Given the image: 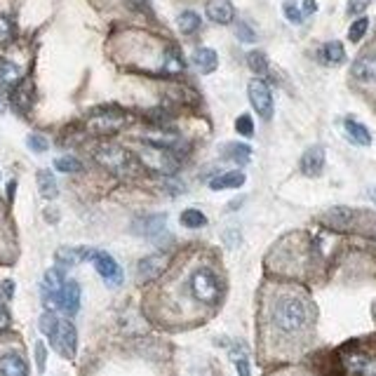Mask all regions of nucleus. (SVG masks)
<instances>
[{"label": "nucleus", "mask_w": 376, "mask_h": 376, "mask_svg": "<svg viewBox=\"0 0 376 376\" xmlns=\"http://www.w3.org/2000/svg\"><path fill=\"white\" fill-rule=\"evenodd\" d=\"M309 322V309L299 296H282L273 306V324L282 334H296Z\"/></svg>", "instance_id": "obj_1"}, {"label": "nucleus", "mask_w": 376, "mask_h": 376, "mask_svg": "<svg viewBox=\"0 0 376 376\" xmlns=\"http://www.w3.org/2000/svg\"><path fill=\"white\" fill-rule=\"evenodd\" d=\"M188 287H191L193 299L200 301V304H207V306L216 304V301L221 299V294H224V282H221V278L216 275L212 269H207V266H200V269H196L191 273Z\"/></svg>", "instance_id": "obj_2"}, {"label": "nucleus", "mask_w": 376, "mask_h": 376, "mask_svg": "<svg viewBox=\"0 0 376 376\" xmlns=\"http://www.w3.org/2000/svg\"><path fill=\"white\" fill-rule=\"evenodd\" d=\"M94 160L113 174H127L134 169V158L127 148L118 144H101L94 151Z\"/></svg>", "instance_id": "obj_3"}, {"label": "nucleus", "mask_w": 376, "mask_h": 376, "mask_svg": "<svg viewBox=\"0 0 376 376\" xmlns=\"http://www.w3.org/2000/svg\"><path fill=\"white\" fill-rule=\"evenodd\" d=\"M48 339H50V346H52L61 357H66V360H73V357H76L78 332H76V327H73V322L56 320L52 332L48 334Z\"/></svg>", "instance_id": "obj_4"}, {"label": "nucleus", "mask_w": 376, "mask_h": 376, "mask_svg": "<svg viewBox=\"0 0 376 376\" xmlns=\"http://www.w3.org/2000/svg\"><path fill=\"white\" fill-rule=\"evenodd\" d=\"M139 160L144 163L148 169L160 174H174L176 169H179V160L174 158L172 148H165V146L146 144L144 151L139 153Z\"/></svg>", "instance_id": "obj_5"}, {"label": "nucleus", "mask_w": 376, "mask_h": 376, "mask_svg": "<svg viewBox=\"0 0 376 376\" xmlns=\"http://www.w3.org/2000/svg\"><path fill=\"white\" fill-rule=\"evenodd\" d=\"M125 123H127V116H125L123 108H116V106L94 111V113H90V118H87V127L92 129L94 134H113V132H118Z\"/></svg>", "instance_id": "obj_6"}, {"label": "nucleus", "mask_w": 376, "mask_h": 376, "mask_svg": "<svg viewBox=\"0 0 376 376\" xmlns=\"http://www.w3.org/2000/svg\"><path fill=\"white\" fill-rule=\"evenodd\" d=\"M247 96H249V104L256 113H259L264 121H271L273 111H275V104H273V94L271 87L266 85L261 78H252L247 85Z\"/></svg>", "instance_id": "obj_7"}, {"label": "nucleus", "mask_w": 376, "mask_h": 376, "mask_svg": "<svg viewBox=\"0 0 376 376\" xmlns=\"http://www.w3.org/2000/svg\"><path fill=\"white\" fill-rule=\"evenodd\" d=\"M165 229H167V214L158 212V214H141L132 221V231L134 236L146 238V240H156L160 238Z\"/></svg>", "instance_id": "obj_8"}, {"label": "nucleus", "mask_w": 376, "mask_h": 376, "mask_svg": "<svg viewBox=\"0 0 376 376\" xmlns=\"http://www.w3.org/2000/svg\"><path fill=\"white\" fill-rule=\"evenodd\" d=\"M90 261H92L94 271L99 273L104 280L111 284V287H116V284H123L125 280V273L121 269V264H118L116 259H113L108 252H99V249H92V256H90Z\"/></svg>", "instance_id": "obj_9"}, {"label": "nucleus", "mask_w": 376, "mask_h": 376, "mask_svg": "<svg viewBox=\"0 0 376 376\" xmlns=\"http://www.w3.org/2000/svg\"><path fill=\"white\" fill-rule=\"evenodd\" d=\"M81 296H83L81 284L76 280H64L59 294H56L54 299V309L64 311L66 315H76V313L81 311Z\"/></svg>", "instance_id": "obj_10"}, {"label": "nucleus", "mask_w": 376, "mask_h": 376, "mask_svg": "<svg viewBox=\"0 0 376 376\" xmlns=\"http://www.w3.org/2000/svg\"><path fill=\"white\" fill-rule=\"evenodd\" d=\"M169 252H156V254H148L144 256V259L139 261V269H136V273H139V278L144 282H151L156 280V278H160L165 271H167L169 266Z\"/></svg>", "instance_id": "obj_11"}, {"label": "nucleus", "mask_w": 376, "mask_h": 376, "mask_svg": "<svg viewBox=\"0 0 376 376\" xmlns=\"http://www.w3.org/2000/svg\"><path fill=\"white\" fill-rule=\"evenodd\" d=\"M351 76L362 85H376V52H364L353 61Z\"/></svg>", "instance_id": "obj_12"}, {"label": "nucleus", "mask_w": 376, "mask_h": 376, "mask_svg": "<svg viewBox=\"0 0 376 376\" xmlns=\"http://www.w3.org/2000/svg\"><path fill=\"white\" fill-rule=\"evenodd\" d=\"M64 271H61V266H56V269H50L48 273L43 275V284H41V292H43V299L45 304L50 306V311L54 309V299L56 294H59L61 284H64Z\"/></svg>", "instance_id": "obj_13"}, {"label": "nucleus", "mask_w": 376, "mask_h": 376, "mask_svg": "<svg viewBox=\"0 0 376 376\" xmlns=\"http://www.w3.org/2000/svg\"><path fill=\"white\" fill-rule=\"evenodd\" d=\"M324 169V148L322 146H311L301 156V172L306 176H320Z\"/></svg>", "instance_id": "obj_14"}, {"label": "nucleus", "mask_w": 376, "mask_h": 376, "mask_svg": "<svg viewBox=\"0 0 376 376\" xmlns=\"http://www.w3.org/2000/svg\"><path fill=\"white\" fill-rule=\"evenodd\" d=\"M90 256H92L90 247H59L54 252V261L61 269H71V266H78L83 261H90Z\"/></svg>", "instance_id": "obj_15"}, {"label": "nucleus", "mask_w": 376, "mask_h": 376, "mask_svg": "<svg viewBox=\"0 0 376 376\" xmlns=\"http://www.w3.org/2000/svg\"><path fill=\"white\" fill-rule=\"evenodd\" d=\"M205 12H207V19H212L214 24H221V26L231 24V21L236 19V8H233L231 0H209Z\"/></svg>", "instance_id": "obj_16"}, {"label": "nucleus", "mask_w": 376, "mask_h": 376, "mask_svg": "<svg viewBox=\"0 0 376 376\" xmlns=\"http://www.w3.org/2000/svg\"><path fill=\"white\" fill-rule=\"evenodd\" d=\"M0 374L5 376H26L28 374V362L19 353H5L0 357Z\"/></svg>", "instance_id": "obj_17"}, {"label": "nucleus", "mask_w": 376, "mask_h": 376, "mask_svg": "<svg viewBox=\"0 0 376 376\" xmlns=\"http://www.w3.org/2000/svg\"><path fill=\"white\" fill-rule=\"evenodd\" d=\"M317 59H320L324 66H341L346 61V48L339 41H329L320 48Z\"/></svg>", "instance_id": "obj_18"}, {"label": "nucleus", "mask_w": 376, "mask_h": 376, "mask_svg": "<svg viewBox=\"0 0 376 376\" xmlns=\"http://www.w3.org/2000/svg\"><path fill=\"white\" fill-rule=\"evenodd\" d=\"M191 59H193V66L200 73H214L216 68H219V54H216L212 48H198Z\"/></svg>", "instance_id": "obj_19"}, {"label": "nucleus", "mask_w": 376, "mask_h": 376, "mask_svg": "<svg viewBox=\"0 0 376 376\" xmlns=\"http://www.w3.org/2000/svg\"><path fill=\"white\" fill-rule=\"evenodd\" d=\"M344 129H346V136L357 146H372V132L367 129V125L353 121V118H346L344 121Z\"/></svg>", "instance_id": "obj_20"}, {"label": "nucleus", "mask_w": 376, "mask_h": 376, "mask_svg": "<svg viewBox=\"0 0 376 376\" xmlns=\"http://www.w3.org/2000/svg\"><path fill=\"white\" fill-rule=\"evenodd\" d=\"M36 181H38V191H41L45 200H54L59 196V186H56V179L50 169H38Z\"/></svg>", "instance_id": "obj_21"}, {"label": "nucleus", "mask_w": 376, "mask_h": 376, "mask_svg": "<svg viewBox=\"0 0 376 376\" xmlns=\"http://www.w3.org/2000/svg\"><path fill=\"white\" fill-rule=\"evenodd\" d=\"M176 26H179L181 33L193 36V33L200 31L202 19H200V14H198L196 10H184V12H179V17H176Z\"/></svg>", "instance_id": "obj_22"}, {"label": "nucleus", "mask_w": 376, "mask_h": 376, "mask_svg": "<svg viewBox=\"0 0 376 376\" xmlns=\"http://www.w3.org/2000/svg\"><path fill=\"white\" fill-rule=\"evenodd\" d=\"M242 184H244L242 172H224L209 181V188L212 191H229V188H240Z\"/></svg>", "instance_id": "obj_23"}, {"label": "nucleus", "mask_w": 376, "mask_h": 376, "mask_svg": "<svg viewBox=\"0 0 376 376\" xmlns=\"http://www.w3.org/2000/svg\"><path fill=\"white\" fill-rule=\"evenodd\" d=\"M186 68V61L181 56V50L179 48H169L165 52V61H163V73H169V76H179L184 73Z\"/></svg>", "instance_id": "obj_24"}, {"label": "nucleus", "mask_w": 376, "mask_h": 376, "mask_svg": "<svg viewBox=\"0 0 376 376\" xmlns=\"http://www.w3.org/2000/svg\"><path fill=\"white\" fill-rule=\"evenodd\" d=\"M224 158L238 163V165H247L249 158H252V148L247 144H240V141H233V144L224 146Z\"/></svg>", "instance_id": "obj_25"}, {"label": "nucleus", "mask_w": 376, "mask_h": 376, "mask_svg": "<svg viewBox=\"0 0 376 376\" xmlns=\"http://www.w3.org/2000/svg\"><path fill=\"white\" fill-rule=\"evenodd\" d=\"M12 90H14V92H12V104L19 108V111H28V108H31V101H33V96H31L33 87L28 83H17Z\"/></svg>", "instance_id": "obj_26"}, {"label": "nucleus", "mask_w": 376, "mask_h": 376, "mask_svg": "<svg viewBox=\"0 0 376 376\" xmlns=\"http://www.w3.org/2000/svg\"><path fill=\"white\" fill-rule=\"evenodd\" d=\"M176 139H179V134H176V132H165V129H156V132L141 136V141H144V144L165 146V148H172L176 144Z\"/></svg>", "instance_id": "obj_27"}, {"label": "nucleus", "mask_w": 376, "mask_h": 376, "mask_svg": "<svg viewBox=\"0 0 376 376\" xmlns=\"http://www.w3.org/2000/svg\"><path fill=\"white\" fill-rule=\"evenodd\" d=\"M353 219H355V212L348 209V207H334V209H329V212L324 214V221L336 226V229H339V226H341V229H344V226H351Z\"/></svg>", "instance_id": "obj_28"}, {"label": "nucleus", "mask_w": 376, "mask_h": 376, "mask_svg": "<svg viewBox=\"0 0 376 376\" xmlns=\"http://www.w3.org/2000/svg\"><path fill=\"white\" fill-rule=\"evenodd\" d=\"M0 83L12 90L17 83H21V68L12 61H0Z\"/></svg>", "instance_id": "obj_29"}, {"label": "nucleus", "mask_w": 376, "mask_h": 376, "mask_svg": "<svg viewBox=\"0 0 376 376\" xmlns=\"http://www.w3.org/2000/svg\"><path fill=\"white\" fill-rule=\"evenodd\" d=\"M179 221H181V226H186V229H202V226H207V216L196 207L184 209L179 216Z\"/></svg>", "instance_id": "obj_30"}, {"label": "nucleus", "mask_w": 376, "mask_h": 376, "mask_svg": "<svg viewBox=\"0 0 376 376\" xmlns=\"http://www.w3.org/2000/svg\"><path fill=\"white\" fill-rule=\"evenodd\" d=\"M54 169H59V172H64V174H76L83 169V163L73 156H59L54 160Z\"/></svg>", "instance_id": "obj_31"}, {"label": "nucleus", "mask_w": 376, "mask_h": 376, "mask_svg": "<svg viewBox=\"0 0 376 376\" xmlns=\"http://www.w3.org/2000/svg\"><path fill=\"white\" fill-rule=\"evenodd\" d=\"M247 66L252 68L254 73H266L269 71V59H266V54L261 52V50H254V52L247 54Z\"/></svg>", "instance_id": "obj_32"}, {"label": "nucleus", "mask_w": 376, "mask_h": 376, "mask_svg": "<svg viewBox=\"0 0 376 376\" xmlns=\"http://www.w3.org/2000/svg\"><path fill=\"white\" fill-rule=\"evenodd\" d=\"M367 28H369V19L367 17H357L355 21L351 24L348 28V38H351V43H360L362 38H364V33H367Z\"/></svg>", "instance_id": "obj_33"}, {"label": "nucleus", "mask_w": 376, "mask_h": 376, "mask_svg": "<svg viewBox=\"0 0 376 376\" xmlns=\"http://www.w3.org/2000/svg\"><path fill=\"white\" fill-rule=\"evenodd\" d=\"M236 36H238V41H240V43H256V41H259L256 31L247 24V21H238V24H236Z\"/></svg>", "instance_id": "obj_34"}, {"label": "nucleus", "mask_w": 376, "mask_h": 376, "mask_svg": "<svg viewBox=\"0 0 376 376\" xmlns=\"http://www.w3.org/2000/svg\"><path fill=\"white\" fill-rule=\"evenodd\" d=\"M236 132L242 136H254V121L249 113H242V116L236 118Z\"/></svg>", "instance_id": "obj_35"}, {"label": "nucleus", "mask_w": 376, "mask_h": 376, "mask_svg": "<svg viewBox=\"0 0 376 376\" xmlns=\"http://www.w3.org/2000/svg\"><path fill=\"white\" fill-rule=\"evenodd\" d=\"M282 12L289 21H292V24H301V21H304V12H301V8L294 3V0H284Z\"/></svg>", "instance_id": "obj_36"}, {"label": "nucleus", "mask_w": 376, "mask_h": 376, "mask_svg": "<svg viewBox=\"0 0 376 376\" xmlns=\"http://www.w3.org/2000/svg\"><path fill=\"white\" fill-rule=\"evenodd\" d=\"M26 146L31 148L33 153H45V151L50 148V141L45 139L43 134L33 132V134H28V136H26Z\"/></svg>", "instance_id": "obj_37"}, {"label": "nucleus", "mask_w": 376, "mask_h": 376, "mask_svg": "<svg viewBox=\"0 0 376 376\" xmlns=\"http://www.w3.org/2000/svg\"><path fill=\"white\" fill-rule=\"evenodd\" d=\"M14 36V24L10 17L0 14V43H10Z\"/></svg>", "instance_id": "obj_38"}, {"label": "nucleus", "mask_w": 376, "mask_h": 376, "mask_svg": "<svg viewBox=\"0 0 376 376\" xmlns=\"http://www.w3.org/2000/svg\"><path fill=\"white\" fill-rule=\"evenodd\" d=\"M372 5V0H348V8H346V12L351 17H360L364 10Z\"/></svg>", "instance_id": "obj_39"}, {"label": "nucleus", "mask_w": 376, "mask_h": 376, "mask_svg": "<svg viewBox=\"0 0 376 376\" xmlns=\"http://www.w3.org/2000/svg\"><path fill=\"white\" fill-rule=\"evenodd\" d=\"M36 364H38V372H45V364H48V348H45L43 341L36 344Z\"/></svg>", "instance_id": "obj_40"}, {"label": "nucleus", "mask_w": 376, "mask_h": 376, "mask_svg": "<svg viewBox=\"0 0 376 376\" xmlns=\"http://www.w3.org/2000/svg\"><path fill=\"white\" fill-rule=\"evenodd\" d=\"M165 186H167V191L172 193V196H181V193H184V184H181L179 179H172V174H169V179H165Z\"/></svg>", "instance_id": "obj_41"}, {"label": "nucleus", "mask_w": 376, "mask_h": 376, "mask_svg": "<svg viewBox=\"0 0 376 376\" xmlns=\"http://www.w3.org/2000/svg\"><path fill=\"white\" fill-rule=\"evenodd\" d=\"M236 364H238V372H240L242 376L249 374V362L242 360V357H236Z\"/></svg>", "instance_id": "obj_42"}, {"label": "nucleus", "mask_w": 376, "mask_h": 376, "mask_svg": "<svg viewBox=\"0 0 376 376\" xmlns=\"http://www.w3.org/2000/svg\"><path fill=\"white\" fill-rule=\"evenodd\" d=\"M315 10H317V3H315V0H306L304 8H301V12H304V14H313Z\"/></svg>", "instance_id": "obj_43"}, {"label": "nucleus", "mask_w": 376, "mask_h": 376, "mask_svg": "<svg viewBox=\"0 0 376 376\" xmlns=\"http://www.w3.org/2000/svg\"><path fill=\"white\" fill-rule=\"evenodd\" d=\"M3 289H5V296H8V299H10V296L14 294V282H12V280H5Z\"/></svg>", "instance_id": "obj_44"}, {"label": "nucleus", "mask_w": 376, "mask_h": 376, "mask_svg": "<svg viewBox=\"0 0 376 376\" xmlns=\"http://www.w3.org/2000/svg\"><path fill=\"white\" fill-rule=\"evenodd\" d=\"M14 188H17V181H10V184H8V198H10V200H14Z\"/></svg>", "instance_id": "obj_45"}, {"label": "nucleus", "mask_w": 376, "mask_h": 376, "mask_svg": "<svg viewBox=\"0 0 376 376\" xmlns=\"http://www.w3.org/2000/svg\"><path fill=\"white\" fill-rule=\"evenodd\" d=\"M367 196H369V200H372V202H376V186H372V188H369V191H367Z\"/></svg>", "instance_id": "obj_46"}, {"label": "nucleus", "mask_w": 376, "mask_h": 376, "mask_svg": "<svg viewBox=\"0 0 376 376\" xmlns=\"http://www.w3.org/2000/svg\"><path fill=\"white\" fill-rule=\"evenodd\" d=\"M0 113H3V104H0Z\"/></svg>", "instance_id": "obj_47"}]
</instances>
